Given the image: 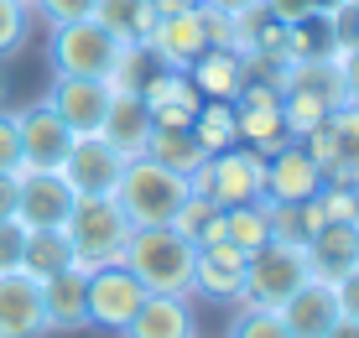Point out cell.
Returning <instances> with one entry per match:
<instances>
[{"mask_svg":"<svg viewBox=\"0 0 359 338\" xmlns=\"http://www.w3.org/2000/svg\"><path fill=\"white\" fill-rule=\"evenodd\" d=\"M146 53L126 47L104 21H63L53 27V73H73V79H104V83H130L135 62Z\"/></svg>","mask_w":359,"mask_h":338,"instance_id":"1","label":"cell"},{"mask_svg":"<svg viewBox=\"0 0 359 338\" xmlns=\"http://www.w3.org/2000/svg\"><path fill=\"white\" fill-rule=\"evenodd\" d=\"M193 260L198 245L188 234H177L172 224H151V229H130L120 266L151 297H193Z\"/></svg>","mask_w":359,"mask_h":338,"instance_id":"2","label":"cell"},{"mask_svg":"<svg viewBox=\"0 0 359 338\" xmlns=\"http://www.w3.org/2000/svg\"><path fill=\"white\" fill-rule=\"evenodd\" d=\"M188 193H193L188 172H172L167 161H156V156H130L109 198L120 203V214H126L135 229H151V224H172V214L182 208Z\"/></svg>","mask_w":359,"mask_h":338,"instance_id":"3","label":"cell"},{"mask_svg":"<svg viewBox=\"0 0 359 338\" xmlns=\"http://www.w3.org/2000/svg\"><path fill=\"white\" fill-rule=\"evenodd\" d=\"M188 182H193V193H208L219 208L255 203V198H266V151L234 141V146H224V151L198 161V167L188 172Z\"/></svg>","mask_w":359,"mask_h":338,"instance_id":"4","label":"cell"},{"mask_svg":"<svg viewBox=\"0 0 359 338\" xmlns=\"http://www.w3.org/2000/svg\"><path fill=\"white\" fill-rule=\"evenodd\" d=\"M63 229H68L73 260H79L83 271H94V266H109V260L126 255V240H130L135 224L120 214V203L109 193H99V198H79V203H73Z\"/></svg>","mask_w":359,"mask_h":338,"instance_id":"5","label":"cell"},{"mask_svg":"<svg viewBox=\"0 0 359 338\" xmlns=\"http://www.w3.org/2000/svg\"><path fill=\"white\" fill-rule=\"evenodd\" d=\"M307 276H313V271H307V245L302 240H266L250 255V266H245V297H240V302L281 307ZM240 302H234V307H240Z\"/></svg>","mask_w":359,"mask_h":338,"instance_id":"6","label":"cell"},{"mask_svg":"<svg viewBox=\"0 0 359 338\" xmlns=\"http://www.w3.org/2000/svg\"><path fill=\"white\" fill-rule=\"evenodd\" d=\"M156 11H162V16H156V27H151L146 53L162 62V68H172V73H188L193 62L208 53L203 6H198V0H172V6H156Z\"/></svg>","mask_w":359,"mask_h":338,"instance_id":"7","label":"cell"},{"mask_svg":"<svg viewBox=\"0 0 359 338\" xmlns=\"http://www.w3.org/2000/svg\"><path fill=\"white\" fill-rule=\"evenodd\" d=\"M89 328H104V333H120L126 323L135 318V307L146 302V286L130 276L120 260L109 266H94L89 271Z\"/></svg>","mask_w":359,"mask_h":338,"instance_id":"8","label":"cell"},{"mask_svg":"<svg viewBox=\"0 0 359 338\" xmlns=\"http://www.w3.org/2000/svg\"><path fill=\"white\" fill-rule=\"evenodd\" d=\"M307 151H313V161L323 167V182H349L359 187V109H333V115L323 120V130L307 135Z\"/></svg>","mask_w":359,"mask_h":338,"instance_id":"9","label":"cell"},{"mask_svg":"<svg viewBox=\"0 0 359 338\" xmlns=\"http://www.w3.org/2000/svg\"><path fill=\"white\" fill-rule=\"evenodd\" d=\"M126 161L130 156H120L104 135H73V146H68V156H63V167H57V172L68 177V187L79 198H99V193H115Z\"/></svg>","mask_w":359,"mask_h":338,"instance_id":"10","label":"cell"},{"mask_svg":"<svg viewBox=\"0 0 359 338\" xmlns=\"http://www.w3.org/2000/svg\"><path fill=\"white\" fill-rule=\"evenodd\" d=\"M229 104H234V130H240V141H245V146H255V151H276V146L287 141L276 83H266V79H245V89L234 94Z\"/></svg>","mask_w":359,"mask_h":338,"instance_id":"11","label":"cell"},{"mask_svg":"<svg viewBox=\"0 0 359 338\" xmlns=\"http://www.w3.org/2000/svg\"><path fill=\"white\" fill-rule=\"evenodd\" d=\"M109 94H115V83H104V79H73V73H53L47 104H53V115L63 120L73 135H99L104 109H109Z\"/></svg>","mask_w":359,"mask_h":338,"instance_id":"12","label":"cell"},{"mask_svg":"<svg viewBox=\"0 0 359 338\" xmlns=\"http://www.w3.org/2000/svg\"><path fill=\"white\" fill-rule=\"evenodd\" d=\"M79 193L68 187L63 172H21L16 193V224L21 229H63Z\"/></svg>","mask_w":359,"mask_h":338,"instance_id":"13","label":"cell"},{"mask_svg":"<svg viewBox=\"0 0 359 338\" xmlns=\"http://www.w3.org/2000/svg\"><path fill=\"white\" fill-rule=\"evenodd\" d=\"M245 266H250V255H245V250H234L229 240L198 245V260H193V297L234 307V302L245 297Z\"/></svg>","mask_w":359,"mask_h":338,"instance_id":"14","label":"cell"},{"mask_svg":"<svg viewBox=\"0 0 359 338\" xmlns=\"http://www.w3.org/2000/svg\"><path fill=\"white\" fill-rule=\"evenodd\" d=\"M323 187V167L302 141H281L266 151V203H307Z\"/></svg>","mask_w":359,"mask_h":338,"instance_id":"15","label":"cell"},{"mask_svg":"<svg viewBox=\"0 0 359 338\" xmlns=\"http://www.w3.org/2000/svg\"><path fill=\"white\" fill-rule=\"evenodd\" d=\"M16 130H21V172H57L73 146V130L53 115V104H32V109H16Z\"/></svg>","mask_w":359,"mask_h":338,"instance_id":"16","label":"cell"},{"mask_svg":"<svg viewBox=\"0 0 359 338\" xmlns=\"http://www.w3.org/2000/svg\"><path fill=\"white\" fill-rule=\"evenodd\" d=\"M42 281L27 271H0V338H42Z\"/></svg>","mask_w":359,"mask_h":338,"instance_id":"17","label":"cell"},{"mask_svg":"<svg viewBox=\"0 0 359 338\" xmlns=\"http://www.w3.org/2000/svg\"><path fill=\"white\" fill-rule=\"evenodd\" d=\"M276 318H281V328H287L292 338H323L333 323H339V297H333V281L307 276V281L287 297V302L276 307Z\"/></svg>","mask_w":359,"mask_h":338,"instance_id":"18","label":"cell"},{"mask_svg":"<svg viewBox=\"0 0 359 338\" xmlns=\"http://www.w3.org/2000/svg\"><path fill=\"white\" fill-rule=\"evenodd\" d=\"M151 130H156V120H151V109H146L141 89H115V94H109V109H104L99 135H104L120 156H146Z\"/></svg>","mask_w":359,"mask_h":338,"instance_id":"19","label":"cell"},{"mask_svg":"<svg viewBox=\"0 0 359 338\" xmlns=\"http://www.w3.org/2000/svg\"><path fill=\"white\" fill-rule=\"evenodd\" d=\"M89 271L68 266L57 276L42 281V312H47V333H79L89 328Z\"/></svg>","mask_w":359,"mask_h":338,"instance_id":"20","label":"cell"},{"mask_svg":"<svg viewBox=\"0 0 359 338\" xmlns=\"http://www.w3.org/2000/svg\"><path fill=\"white\" fill-rule=\"evenodd\" d=\"M120 338H198L193 297H151L146 292V302L120 328Z\"/></svg>","mask_w":359,"mask_h":338,"instance_id":"21","label":"cell"},{"mask_svg":"<svg viewBox=\"0 0 359 338\" xmlns=\"http://www.w3.org/2000/svg\"><path fill=\"white\" fill-rule=\"evenodd\" d=\"M245 79H250V58L234 53V47H208L188 68V83L198 89V99H219V104H229L245 89Z\"/></svg>","mask_w":359,"mask_h":338,"instance_id":"22","label":"cell"},{"mask_svg":"<svg viewBox=\"0 0 359 338\" xmlns=\"http://www.w3.org/2000/svg\"><path fill=\"white\" fill-rule=\"evenodd\" d=\"M302 245H307V271L323 281L359 266V224H318Z\"/></svg>","mask_w":359,"mask_h":338,"instance_id":"23","label":"cell"},{"mask_svg":"<svg viewBox=\"0 0 359 338\" xmlns=\"http://www.w3.org/2000/svg\"><path fill=\"white\" fill-rule=\"evenodd\" d=\"M146 99V109H151V120L156 125H188L193 120V109L203 104L198 99V89L188 83V73H172V68H156L146 83H135Z\"/></svg>","mask_w":359,"mask_h":338,"instance_id":"24","label":"cell"},{"mask_svg":"<svg viewBox=\"0 0 359 338\" xmlns=\"http://www.w3.org/2000/svg\"><path fill=\"white\" fill-rule=\"evenodd\" d=\"M156 16H162L156 0H99L94 6V21H104L126 47H141V53H146V42H151Z\"/></svg>","mask_w":359,"mask_h":338,"instance_id":"25","label":"cell"},{"mask_svg":"<svg viewBox=\"0 0 359 338\" xmlns=\"http://www.w3.org/2000/svg\"><path fill=\"white\" fill-rule=\"evenodd\" d=\"M79 266L73 260V245H68V229H27V245H21V271L36 281L57 276V271Z\"/></svg>","mask_w":359,"mask_h":338,"instance_id":"26","label":"cell"},{"mask_svg":"<svg viewBox=\"0 0 359 338\" xmlns=\"http://www.w3.org/2000/svg\"><path fill=\"white\" fill-rule=\"evenodd\" d=\"M224 240L234 250H245V255H255L266 240H276V224H271V203H266V198L224 208Z\"/></svg>","mask_w":359,"mask_h":338,"instance_id":"27","label":"cell"},{"mask_svg":"<svg viewBox=\"0 0 359 338\" xmlns=\"http://www.w3.org/2000/svg\"><path fill=\"white\" fill-rule=\"evenodd\" d=\"M172 229L188 234L193 245H214V240H224V208H219L208 193H188L182 208L172 214Z\"/></svg>","mask_w":359,"mask_h":338,"instance_id":"28","label":"cell"},{"mask_svg":"<svg viewBox=\"0 0 359 338\" xmlns=\"http://www.w3.org/2000/svg\"><path fill=\"white\" fill-rule=\"evenodd\" d=\"M188 130H193V141L203 146L208 156H214V151H224V146H234V141H240V130H234V104H219V99H203V104L193 109Z\"/></svg>","mask_w":359,"mask_h":338,"instance_id":"29","label":"cell"},{"mask_svg":"<svg viewBox=\"0 0 359 338\" xmlns=\"http://www.w3.org/2000/svg\"><path fill=\"white\" fill-rule=\"evenodd\" d=\"M146 156L167 161L172 172H193L208 151L193 141V130H188V125H156V130H151V141H146Z\"/></svg>","mask_w":359,"mask_h":338,"instance_id":"30","label":"cell"},{"mask_svg":"<svg viewBox=\"0 0 359 338\" xmlns=\"http://www.w3.org/2000/svg\"><path fill=\"white\" fill-rule=\"evenodd\" d=\"M229 338H292L281 328L276 307H255V302H240V312L229 318Z\"/></svg>","mask_w":359,"mask_h":338,"instance_id":"31","label":"cell"},{"mask_svg":"<svg viewBox=\"0 0 359 338\" xmlns=\"http://www.w3.org/2000/svg\"><path fill=\"white\" fill-rule=\"evenodd\" d=\"M32 36V6L27 0H0V58L21 53Z\"/></svg>","mask_w":359,"mask_h":338,"instance_id":"32","label":"cell"},{"mask_svg":"<svg viewBox=\"0 0 359 338\" xmlns=\"http://www.w3.org/2000/svg\"><path fill=\"white\" fill-rule=\"evenodd\" d=\"M99 0H32V16H42L47 27H63V21H89Z\"/></svg>","mask_w":359,"mask_h":338,"instance_id":"33","label":"cell"},{"mask_svg":"<svg viewBox=\"0 0 359 338\" xmlns=\"http://www.w3.org/2000/svg\"><path fill=\"white\" fill-rule=\"evenodd\" d=\"M333 58H339V73H344V104L359 109V42L349 36V42L333 47Z\"/></svg>","mask_w":359,"mask_h":338,"instance_id":"34","label":"cell"},{"mask_svg":"<svg viewBox=\"0 0 359 338\" xmlns=\"http://www.w3.org/2000/svg\"><path fill=\"white\" fill-rule=\"evenodd\" d=\"M21 130H16V109H0V172H21Z\"/></svg>","mask_w":359,"mask_h":338,"instance_id":"35","label":"cell"},{"mask_svg":"<svg viewBox=\"0 0 359 338\" xmlns=\"http://www.w3.org/2000/svg\"><path fill=\"white\" fill-rule=\"evenodd\" d=\"M21 245H27V229L16 219H0V271H21Z\"/></svg>","mask_w":359,"mask_h":338,"instance_id":"36","label":"cell"},{"mask_svg":"<svg viewBox=\"0 0 359 338\" xmlns=\"http://www.w3.org/2000/svg\"><path fill=\"white\" fill-rule=\"evenodd\" d=\"M333 297H339V318H359V266L333 276Z\"/></svg>","mask_w":359,"mask_h":338,"instance_id":"37","label":"cell"},{"mask_svg":"<svg viewBox=\"0 0 359 338\" xmlns=\"http://www.w3.org/2000/svg\"><path fill=\"white\" fill-rule=\"evenodd\" d=\"M16 193H21V172H0V219H16Z\"/></svg>","mask_w":359,"mask_h":338,"instance_id":"38","label":"cell"},{"mask_svg":"<svg viewBox=\"0 0 359 338\" xmlns=\"http://www.w3.org/2000/svg\"><path fill=\"white\" fill-rule=\"evenodd\" d=\"M198 6H208V11H224V16H250V11H261L266 0H198Z\"/></svg>","mask_w":359,"mask_h":338,"instance_id":"39","label":"cell"},{"mask_svg":"<svg viewBox=\"0 0 359 338\" xmlns=\"http://www.w3.org/2000/svg\"><path fill=\"white\" fill-rule=\"evenodd\" d=\"M323 338H359V318H339Z\"/></svg>","mask_w":359,"mask_h":338,"instance_id":"40","label":"cell"},{"mask_svg":"<svg viewBox=\"0 0 359 338\" xmlns=\"http://www.w3.org/2000/svg\"><path fill=\"white\" fill-rule=\"evenodd\" d=\"M156 6H172V0H156Z\"/></svg>","mask_w":359,"mask_h":338,"instance_id":"41","label":"cell"},{"mask_svg":"<svg viewBox=\"0 0 359 338\" xmlns=\"http://www.w3.org/2000/svg\"><path fill=\"white\" fill-rule=\"evenodd\" d=\"M27 6H32V0H27Z\"/></svg>","mask_w":359,"mask_h":338,"instance_id":"42","label":"cell"}]
</instances>
